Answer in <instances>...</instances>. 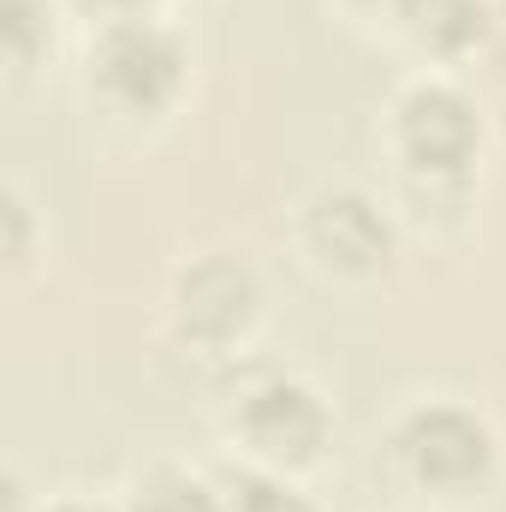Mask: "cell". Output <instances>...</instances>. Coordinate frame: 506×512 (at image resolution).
I'll list each match as a JSON object with an SVG mask.
<instances>
[{
  "mask_svg": "<svg viewBox=\"0 0 506 512\" xmlns=\"http://www.w3.org/2000/svg\"><path fill=\"white\" fill-rule=\"evenodd\" d=\"M90 66H96L102 90L120 96L126 108H161L185 78V48H179V36L167 24L131 12V18H114L102 30Z\"/></svg>",
  "mask_w": 506,
  "mask_h": 512,
  "instance_id": "6da1fadb",
  "label": "cell"
},
{
  "mask_svg": "<svg viewBox=\"0 0 506 512\" xmlns=\"http://www.w3.org/2000/svg\"><path fill=\"white\" fill-rule=\"evenodd\" d=\"M399 459L423 477V483H441V489H465L489 471L495 459V435L477 411L465 405H417L405 423H399Z\"/></svg>",
  "mask_w": 506,
  "mask_h": 512,
  "instance_id": "7a4b0ae2",
  "label": "cell"
},
{
  "mask_svg": "<svg viewBox=\"0 0 506 512\" xmlns=\"http://www.w3.org/2000/svg\"><path fill=\"white\" fill-rule=\"evenodd\" d=\"M477 108L447 90V84H417L399 102V149L411 155V167L423 173H459L477 155Z\"/></svg>",
  "mask_w": 506,
  "mask_h": 512,
  "instance_id": "3957f363",
  "label": "cell"
},
{
  "mask_svg": "<svg viewBox=\"0 0 506 512\" xmlns=\"http://www.w3.org/2000/svg\"><path fill=\"white\" fill-rule=\"evenodd\" d=\"M245 435L268 459H310L322 447V435H328V411L304 382L274 376L245 399Z\"/></svg>",
  "mask_w": 506,
  "mask_h": 512,
  "instance_id": "277c9868",
  "label": "cell"
},
{
  "mask_svg": "<svg viewBox=\"0 0 506 512\" xmlns=\"http://www.w3.org/2000/svg\"><path fill=\"white\" fill-rule=\"evenodd\" d=\"M310 245L340 268H376L393 251V227L364 191H334L310 209Z\"/></svg>",
  "mask_w": 506,
  "mask_h": 512,
  "instance_id": "5b68a950",
  "label": "cell"
},
{
  "mask_svg": "<svg viewBox=\"0 0 506 512\" xmlns=\"http://www.w3.org/2000/svg\"><path fill=\"white\" fill-rule=\"evenodd\" d=\"M256 304V280L245 262L233 256H203L197 268L179 274V316L197 328V334H233L251 322Z\"/></svg>",
  "mask_w": 506,
  "mask_h": 512,
  "instance_id": "8992f818",
  "label": "cell"
},
{
  "mask_svg": "<svg viewBox=\"0 0 506 512\" xmlns=\"http://www.w3.org/2000/svg\"><path fill=\"white\" fill-rule=\"evenodd\" d=\"M405 30L429 48H465L489 36V0H399Z\"/></svg>",
  "mask_w": 506,
  "mask_h": 512,
  "instance_id": "52a82bcc",
  "label": "cell"
},
{
  "mask_svg": "<svg viewBox=\"0 0 506 512\" xmlns=\"http://www.w3.org/2000/svg\"><path fill=\"white\" fill-rule=\"evenodd\" d=\"M131 512H227V501L185 471H155V477H143Z\"/></svg>",
  "mask_w": 506,
  "mask_h": 512,
  "instance_id": "ba28073f",
  "label": "cell"
},
{
  "mask_svg": "<svg viewBox=\"0 0 506 512\" xmlns=\"http://www.w3.org/2000/svg\"><path fill=\"white\" fill-rule=\"evenodd\" d=\"M221 501H227V512H316L310 495H298L292 483L262 477V471H233Z\"/></svg>",
  "mask_w": 506,
  "mask_h": 512,
  "instance_id": "9c48e42d",
  "label": "cell"
},
{
  "mask_svg": "<svg viewBox=\"0 0 506 512\" xmlns=\"http://www.w3.org/2000/svg\"><path fill=\"white\" fill-rule=\"evenodd\" d=\"M0 30L12 60H36V48H48V6L42 0H0Z\"/></svg>",
  "mask_w": 506,
  "mask_h": 512,
  "instance_id": "30bf717a",
  "label": "cell"
},
{
  "mask_svg": "<svg viewBox=\"0 0 506 512\" xmlns=\"http://www.w3.org/2000/svg\"><path fill=\"white\" fill-rule=\"evenodd\" d=\"M489 42H495V54L506 60V0L495 6V12H489Z\"/></svg>",
  "mask_w": 506,
  "mask_h": 512,
  "instance_id": "8fae6325",
  "label": "cell"
},
{
  "mask_svg": "<svg viewBox=\"0 0 506 512\" xmlns=\"http://www.w3.org/2000/svg\"><path fill=\"white\" fill-rule=\"evenodd\" d=\"M84 6H102V12H120V18H131L143 0H84Z\"/></svg>",
  "mask_w": 506,
  "mask_h": 512,
  "instance_id": "7c38bea8",
  "label": "cell"
},
{
  "mask_svg": "<svg viewBox=\"0 0 506 512\" xmlns=\"http://www.w3.org/2000/svg\"><path fill=\"white\" fill-rule=\"evenodd\" d=\"M54 512H102V507H90V501H60Z\"/></svg>",
  "mask_w": 506,
  "mask_h": 512,
  "instance_id": "4fadbf2b",
  "label": "cell"
}]
</instances>
